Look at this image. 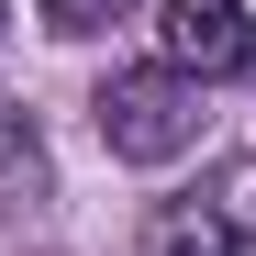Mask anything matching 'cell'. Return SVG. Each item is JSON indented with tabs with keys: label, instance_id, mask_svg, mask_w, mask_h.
<instances>
[{
	"label": "cell",
	"instance_id": "2",
	"mask_svg": "<svg viewBox=\"0 0 256 256\" xmlns=\"http://www.w3.org/2000/svg\"><path fill=\"white\" fill-rule=\"evenodd\" d=\"M156 45H167L178 78H245L256 67V22H245V0H167Z\"/></svg>",
	"mask_w": 256,
	"mask_h": 256
},
{
	"label": "cell",
	"instance_id": "1",
	"mask_svg": "<svg viewBox=\"0 0 256 256\" xmlns=\"http://www.w3.org/2000/svg\"><path fill=\"white\" fill-rule=\"evenodd\" d=\"M90 122H100V145L122 167H167V156L200 145V78H178L167 56L156 67H112L100 100H90Z\"/></svg>",
	"mask_w": 256,
	"mask_h": 256
},
{
	"label": "cell",
	"instance_id": "5",
	"mask_svg": "<svg viewBox=\"0 0 256 256\" xmlns=\"http://www.w3.org/2000/svg\"><path fill=\"white\" fill-rule=\"evenodd\" d=\"M145 256H223V234H212V212H200V190H190V200H167L156 223H145Z\"/></svg>",
	"mask_w": 256,
	"mask_h": 256
},
{
	"label": "cell",
	"instance_id": "3",
	"mask_svg": "<svg viewBox=\"0 0 256 256\" xmlns=\"http://www.w3.org/2000/svg\"><path fill=\"white\" fill-rule=\"evenodd\" d=\"M45 200H56V156H45V134H34L22 100H0V223L12 212H45Z\"/></svg>",
	"mask_w": 256,
	"mask_h": 256
},
{
	"label": "cell",
	"instance_id": "6",
	"mask_svg": "<svg viewBox=\"0 0 256 256\" xmlns=\"http://www.w3.org/2000/svg\"><path fill=\"white\" fill-rule=\"evenodd\" d=\"M34 12H45V34H112L134 0H34Z\"/></svg>",
	"mask_w": 256,
	"mask_h": 256
},
{
	"label": "cell",
	"instance_id": "7",
	"mask_svg": "<svg viewBox=\"0 0 256 256\" xmlns=\"http://www.w3.org/2000/svg\"><path fill=\"white\" fill-rule=\"evenodd\" d=\"M0 22H12V12H0Z\"/></svg>",
	"mask_w": 256,
	"mask_h": 256
},
{
	"label": "cell",
	"instance_id": "4",
	"mask_svg": "<svg viewBox=\"0 0 256 256\" xmlns=\"http://www.w3.org/2000/svg\"><path fill=\"white\" fill-rule=\"evenodd\" d=\"M200 212H212V234H223V256H256V156H234L223 178L200 190Z\"/></svg>",
	"mask_w": 256,
	"mask_h": 256
}]
</instances>
